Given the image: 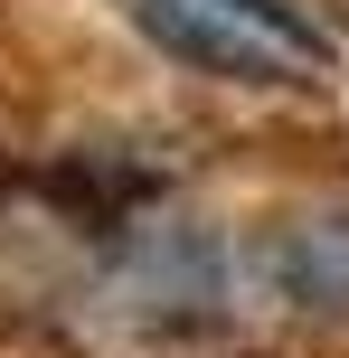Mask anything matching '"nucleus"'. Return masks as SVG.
Returning a JSON list of instances; mask_svg holds the SVG:
<instances>
[{
    "label": "nucleus",
    "mask_w": 349,
    "mask_h": 358,
    "mask_svg": "<svg viewBox=\"0 0 349 358\" xmlns=\"http://www.w3.org/2000/svg\"><path fill=\"white\" fill-rule=\"evenodd\" d=\"M132 19H142L170 57H189V66H208V76H245V85H293L302 76V57L283 48V38H264L255 19H236L227 0H132Z\"/></svg>",
    "instance_id": "1"
},
{
    "label": "nucleus",
    "mask_w": 349,
    "mask_h": 358,
    "mask_svg": "<svg viewBox=\"0 0 349 358\" xmlns=\"http://www.w3.org/2000/svg\"><path fill=\"white\" fill-rule=\"evenodd\" d=\"M264 283H274L293 311L349 321V208H312V217H293V227H274Z\"/></svg>",
    "instance_id": "2"
},
{
    "label": "nucleus",
    "mask_w": 349,
    "mask_h": 358,
    "mask_svg": "<svg viewBox=\"0 0 349 358\" xmlns=\"http://www.w3.org/2000/svg\"><path fill=\"white\" fill-rule=\"evenodd\" d=\"M227 10H236V19H255L264 38H283L293 57H321V19L302 10V0H227Z\"/></svg>",
    "instance_id": "3"
}]
</instances>
